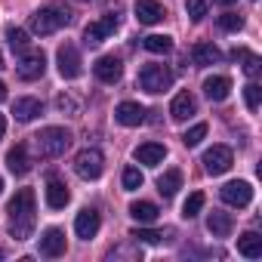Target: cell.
Masks as SVG:
<instances>
[{
    "instance_id": "6da1fadb",
    "label": "cell",
    "mask_w": 262,
    "mask_h": 262,
    "mask_svg": "<svg viewBox=\"0 0 262 262\" xmlns=\"http://www.w3.org/2000/svg\"><path fill=\"white\" fill-rule=\"evenodd\" d=\"M7 213H10V234H13L16 241H28L31 231H34V222H37V216H34V213H37V207H34V191H31V188H19L16 198L10 201Z\"/></svg>"
},
{
    "instance_id": "7a4b0ae2",
    "label": "cell",
    "mask_w": 262,
    "mask_h": 262,
    "mask_svg": "<svg viewBox=\"0 0 262 262\" xmlns=\"http://www.w3.org/2000/svg\"><path fill=\"white\" fill-rule=\"evenodd\" d=\"M71 22V10L68 7H62V4H50V7H43V10H37L34 16H31V31L34 34H40V37H47V34H56L59 28H65Z\"/></svg>"
},
{
    "instance_id": "3957f363",
    "label": "cell",
    "mask_w": 262,
    "mask_h": 262,
    "mask_svg": "<svg viewBox=\"0 0 262 262\" xmlns=\"http://www.w3.org/2000/svg\"><path fill=\"white\" fill-rule=\"evenodd\" d=\"M34 145H37V155L40 158H59L68 151L71 145V133L65 126H43L40 133L34 136Z\"/></svg>"
},
{
    "instance_id": "277c9868",
    "label": "cell",
    "mask_w": 262,
    "mask_h": 262,
    "mask_svg": "<svg viewBox=\"0 0 262 262\" xmlns=\"http://www.w3.org/2000/svg\"><path fill=\"white\" fill-rule=\"evenodd\" d=\"M170 83H173V71L167 68V65H145L142 71H139V86L145 90V93H164V90H170Z\"/></svg>"
},
{
    "instance_id": "5b68a950",
    "label": "cell",
    "mask_w": 262,
    "mask_h": 262,
    "mask_svg": "<svg viewBox=\"0 0 262 262\" xmlns=\"http://www.w3.org/2000/svg\"><path fill=\"white\" fill-rule=\"evenodd\" d=\"M47 71V56L40 50H22V59L16 65L19 80H40Z\"/></svg>"
},
{
    "instance_id": "8992f818",
    "label": "cell",
    "mask_w": 262,
    "mask_h": 262,
    "mask_svg": "<svg viewBox=\"0 0 262 262\" xmlns=\"http://www.w3.org/2000/svg\"><path fill=\"white\" fill-rule=\"evenodd\" d=\"M74 170H77L80 179H99L102 170H105V155L99 148H83L74 158Z\"/></svg>"
},
{
    "instance_id": "52a82bcc",
    "label": "cell",
    "mask_w": 262,
    "mask_h": 262,
    "mask_svg": "<svg viewBox=\"0 0 262 262\" xmlns=\"http://www.w3.org/2000/svg\"><path fill=\"white\" fill-rule=\"evenodd\" d=\"M231 164H234V155H231L228 145H213V148L204 151V170H207L210 176H222V173H228Z\"/></svg>"
},
{
    "instance_id": "ba28073f",
    "label": "cell",
    "mask_w": 262,
    "mask_h": 262,
    "mask_svg": "<svg viewBox=\"0 0 262 262\" xmlns=\"http://www.w3.org/2000/svg\"><path fill=\"white\" fill-rule=\"evenodd\" d=\"M56 62H59V74L65 77V80H74V77H80V53H77V47L74 43H65V47H59V53H56Z\"/></svg>"
},
{
    "instance_id": "9c48e42d",
    "label": "cell",
    "mask_w": 262,
    "mask_h": 262,
    "mask_svg": "<svg viewBox=\"0 0 262 262\" xmlns=\"http://www.w3.org/2000/svg\"><path fill=\"white\" fill-rule=\"evenodd\" d=\"M114 31H117V16H114V13H108L105 19L90 22V25L83 28V43H86V47H96V43H102L105 37H111Z\"/></svg>"
},
{
    "instance_id": "30bf717a",
    "label": "cell",
    "mask_w": 262,
    "mask_h": 262,
    "mask_svg": "<svg viewBox=\"0 0 262 262\" xmlns=\"http://www.w3.org/2000/svg\"><path fill=\"white\" fill-rule=\"evenodd\" d=\"M219 198L228 204V207H250V201H253V188H250V182H244V179H237V182H228V185H222L219 188Z\"/></svg>"
},
{
    "instance_id": "8fae6325",
    "label": "cell",
    "mask_w": 262,
    "mask_h": 262,
    "mask_svg": "<svg viewBox=\"0 0 262 262\" xmlns=\"http://www.w3.org/2000/svg\"><path fill=\"white\" fill-rule=\"evenodd\" d=\"M93 74L102 80V83H117L123 77V65L117 56H102L96 65H93Z\"/></svg>"
},
{
    "instance_id": "7c38bea8",
    "label": "cell",
    "mask_w": 262,
    "mask_h": 262,
    "mask_svg": "<svg viewBox=\"0 0 262 262\" xmlns=\"http://www.w3.org/2000/svg\"><path fill=\"white\" fill-rule=\"evenodd\" d=\"M99 225H102V219H99V213H96L93 207L80 210L77 219H74V231H77V237H83V241L96 237V234H99Z\"/></svg>"
},
{
    "instance_id": "4fadbf2b",
    "label": "cell",
    "mask_w": 262,
    "mask_h": 262,
    "mask_svg": "<svg viewBox=\"0 0 262 262\" xmlns=\"http://www.w3.org/2000/svg\"><path fill=\"white\" fill-rule=\"evenodd\" d=\"M68 201H71L68 185H65L59 176H50V179H47V207H50V210H62Z\"/></svg>"
},
{
    "instance_id": "5bb4252c",
    "label": "cell",
    "mask_w": 262,
    "mask_h": 262,
    "mask_svg": "<svg viewBox=\"0 0 262 262\" xmlns=\"http://www.w3.org/2000/svg\"><path fill=\"white\" fill-rule=\"evenodd\" d=\"M114 117H117V123H123V126H139V123H145V108H142L139 102H120V105L114 108Z\"/></svg>"
},
{
    "instance_id": "9a60e30c",
    "label": "cell",
    "mask_w": 262,
    "mask_h": 262,
    "mask_svg": "<svg viewBox=\"0 0 262 262\" xmlns=\"http://www.w3.org/2000/svg\"><path fill=\"white\" fill-rule=\"evenodd\" d=\"M62 253H65V234H62L59 228H47V231L40 234V256L56 259V256H62Z\"/></svg>"
},
{
    "instance_id": "2e32d148",
    "label": "cell",
    "mask_w": 262,
    "mask_h": 262,
    "mask_svg": "<svg viewBox=\"0 0 262 262\" xmlns=\"http://www.w3.org/2000/svg\"><path fill=\"white\" fill-rule=\"evenodd\" d=\"M228 93H231V80H228L225 74H213V77L204 80V96H207L210 102H225Z\"/></svg>"
},
{
    "instance_id": "e0dca14e",
    "label": "cell",
    "mask_w": 262,
    "mask_h": 262,
    "mask_svg": "<svg viewBox=\"0 0 262 262\" xmlns=\"http://www.w3.org/2000/svg\"><path fill=\"white\" fill-rule=\"evenodd\" d=\"M164 16L167 13H164V7L158 4V0H136V19L142 25H158Z\"/></svg>"
},
{
    "instance_id": "ac0fdd59",
    "label": "cell",
    "mask_w": 262,
    "mask_h": 262,
    "mask_svg": "<svg viewBox=\"0 0 262 262\" xmlns=\"http://www.w3.org/2000/svg\"><path fill=\"white\" fill-rule=\"evenodd\" d=\"M219 59H222V53H219V47L210 43V40H201V43L191 47V62L201 65V68H204V65H216Z\"/></svg>"
},
{
    "instance_id": "d6986e66",
    "label": "cell",
    "mask_w": 262,
    "mask_h": 262,
    "mask_svg": "<svg viewBox=\"0 0 262 262\" xmlns=\"http://www.w3.org/2000/svg\"><path fill=\"white\" fill-rule=\"evenodd\" d=\"M13 114H16V120L28 123V120H34L37 114H43V102H40V99H31V96L16 99V102H13Z\"/></svg>"
},
{
    "instance_id": "ffe728a7",
    "label": "cell",
    "mask_w": 262,
    "mask_h": 262,
    "mask_svg": "<svg viewBox=\"0 0 262 262\" xmlns=\"http://www.w3.org/2000/svg\"><path fill=\"white\" fill-rule=\"evenodd\" d=\"M7 167H10V173L13 176H25L28 170H31V161H28V148L19 142L16 148H10L7 151Z\"/></svg>"
},
{
    "instance_id": "44dd1931",
    "label": "cell",
    "mask_w": 262,
    "mask_h": 262,
    "mask_svg": "<svg viewBox=\"0 0 262 262\" xmlns=\"http://www.w3.org/2000/svg\"><path fill=\"white\" fill-rule=\"evenodd\" d=\"M207 228H210V234H213V237H228V234H231V228H234V219H231V213L213 210V213L207 216Z\"/></svg>"
},
{
    "instance_id": "7402d4cb",
    "label": "cell",
    "mask_w": 262,
    "mask_h": 262,
    "mask_svg": "<svg viewBox=\"0 0 262 262\" xmlns=\"http://www.w3.org/2000/svg\"><path fill=\"white\" fill-rule=\"evenodd\" d=\"M194 108H198L194 96H191V93H179V96L173 99V105H170V117L182 123V120H188V117L194 114Z\"/></svg>"
},
{
    "instance_id": "603a6c76",
    "label": "cell",
    "mask_w": 262,
    "mask_h": 262,
    "mask_svg": "<svg viewBox=\"0 0 262 262\" xmlns=\"http://www.w3.org/2000/svg\"><path fill=\"white\" fill-rule=\"evenodd\" d=\"M164 158H167V148H164L161 142H145V145L136 148V161L145 164V167H158Z\"/></svg>"
},
{
    "instance_id": "cb8c5ba5",
    "label": "cell",
    "mask_w": 262,
    "mask_h": 262,
    "mask_svg": "<svg viewBox=\"0 0 262 262\" xmlns=\"http://www.w3.org/2000/svg\"><path fill=\"white\" fill-rule=\"evenodd\" d=\"M237 253L247 256V259H259V256H262V237H259L256 231H244V234L237 237Z\"/></svg>"
},
{
    "instance_id": "d4e9b609",
    "label": "cell",
    "mask_w": 262,
    "mask_h": 262,
    "mask_svg": "<svg viewBox=\"0 0 262 262\" xmlns=\"http://www.w3.org/2000/svg\"><path fill=\"white\" fill-rule=\"evenodd\" d=\"M129 216H133L136 222H158V216H161V210L151 204V201H136V204H129Z\"/></svg>"
},
{
    "instance_id": "484cf974",
    "label": "cell",
    "mask_w": 262,
    "mask_h": 262,
    "mask_svg": "<svg viewBox=\"0 0 262 262\" xmlns=\"http://www.w3.org/2000/svg\"><path fill=\"white\" fill-rule=\"evenodd\" d=\"M231 59H234V62H244V74H247V77H256V74L262 71L259 56L250 53V50H231Z\"/></svg>"
},
{
    "instance_id": "4316f807",
    "label": "cell",
    "mask_w": 262,
    "mask_h": 262,
    "mask_svg": "<svg viewBox=\"0 0 262 262\" xmlns=\"http://www.w3.org/2000/svg\"><path fill=\"white\" fill-rule=\"evenodd\" d=\"M179 188H182V173H179V170H167V173L158 179V191H161L164 198H173Z\"/></svg>"
},
{
    "instance_id": "83f0119b",
    "label": "cell",
    "mask_w": 262,
    "mask_h": 262,
    "mask_svg": "<svg viewBox=\"0 0 262 262\" xmlns=\"http://www.w3.org/2000/svg\"><path fill=\"white\" fill-rule=\"evenodd\" d=\"M142 47H145L148 53H155V56H167V53L173 50V40H170L167 34H148V37L142 40Z\"/></svg>"
},
{
    "instance_id": "f1b7e54d",
    "label": "cell",
    "mask_w": 262,
    "mask_h": 262,
    "mask_svg": "<svg viewBox=\"0 0 262 262\" xmlns=\"http://www.w3.org/2000/svg\"><path fill=\"white\" fill-rule=\"evenodd\" d=\"M244 99H247L250 111H259V105H262V86L259 83H247L244 86Z\"/></svg>"
},
{
    "instance_id": "f546056e",
    "label": "cell",
    "mask_w": 262,
    "mask_h": 262,
    "mask_svg": "<svg viewBox=\"0 0 262 262\" xmlns=\"http://www.w3.org/2000/svg\"><path fill=\"white\" fill-rule=\"evenodd\" d=\"M204 201H207V198H204L201 191H194V194L185 201V207H182V216H185V219H194V216L204 210Z\"/></svg>"
},
{
    "instance_id": "4dcf8cb0",
    "label": "cell",
    "mask_w": 262,
    "mask_h": 262,
    "mask_svg": "<svg viewBox=\"0 0 262 262\" xmlns=\"http://www.w3.org/2000/svg\"><path fill=\"white\" fill-rule=\"evenodd\" d=\"M136 188H142V173H139V167H126L123 170V191H136Z\"/></svg>"
},
{
    "instance_id": "1f68e13d",
    "label": "cell",
    "mask_w": 262,
    "mask_h": 262,
    "mask_svg": "<svg viewBox=\"0 0 262 262\" xmlns=\"http://www.w3.org/2000/svg\"><path fill=\"white\" fill-rule=\"evenodd\" d=\"M204 136H207V123H194L188 133L182 136V142H185V148H194V145H201Z\"/></svg>"
},
{
    "instance_id": "d6a6232c",
    "label": "cell",
    "mask_w": 262,
    "mask_h": 262,
    "mask_svg": "<svg viewBox=\"0 0 262 262\" xmlns=\"http://www.w3.org/2000/svg\"><path fill=\"white\" fill-rule=\"evenodd\" d=\"M7 40H10V47L13 50H28V31H22V28H7Z\"/></svg>"
},
{
    "instance_id": "836d02e7",
    "label": "cell",
    "mask_w": 262,
    "mask_h": 262,
    "mask_svg": "<svg viewBox=\"0 0 262 262\" xmlns=\"http://www.w3.org/2000/svg\"><path fill=\"white\" fill-rule=\"evenodd\" d=\"M219 28H222V31H241V28H244V16H237V13H222V16H219Z\"/></svg>"
},
{
    "instance_id": "e575fe53",
    "label": "cell",
    "mask_w": 262,
    "mask_h": 262,
    "mask_svg": "<svg viewBox=\"0 0 262 262\" xmlns=\"http://www.w3.org/2000/svg\"><path fill=\"white\" fill-rule=\"evenodd\" d=\"M185 10H188L191 22H201V19L207 16V0H188V4H185Z\"/></svg>"
},
{
    "instance_id": "d590c367",
    "label": "cell",
    "mask_w": 262,
    "mask_h": 262,
    "mask_svg": "<svg viewBox=\"0 0 262 262\" xmlns=\"http://www.w3.org/2000/svg\"><path fill=\"white\" fill-rule=\"evenodd\" d=\"M129 237H136V241H142V244H158L164 234H161V231H148V228H133V231H129Z\"/></svg>"
},
{
    "instance_id": "8d00e7d4",
    "label": "cell",
    "mask_w": 262,
    "mask_h": 262,
    "mask_svg": "<svg viewBox=\"0 0 262 262\" xmlns=\"http://www.w3.org/2000/svg\"><path fill=\"white\" fill-rule=\"evenodd\" d=\"M56 105H59L62 111H74V108H77V105H74V99H68V96H59V99H56Z\"/></svg>"
},
{
    "instance_id": "74e56055",
    "label": "cell",
    "mask_w": 262,
    "mask_h": 262,
    "mask_svg": "<svg viewBox=\"0 0 262 262\" xmlns=\"http://www.w3.org/2000/svg\"><path fill=\"white\" fill-rule=\"evenodd\" d=\"M4 133H7V117L0 114V139H4Z\"/></svg>"
},
{
    "instance_id": "f35d334b",
    "label": "cell",
    "mask_w": 262,
    "mask_h": 262,
    "mask_svg": "<svg viewBox=\"0 0 262 262\" xmlns=\"http://www.w3.org/2000/svg\"><path fill=\"white\" fill-rule=\"evenodd\" d=\"M4 99H7V83L0 80V102H4Z\"/></svg>"
},
{
    "instance_id": "ab89813d",
    "label": "cell",
    "mask_w": 262,
    "mask_h": 262,
    "mask_svg": "<svg viewBox=\"0 0 262 262\" xmlns=\"http://www.w3.org/2000/svg\"><path fill=\"white\" fill-rule=\"evenodd\" d=\"M216 4H222V7H231V4H234V0H216Z\"/></svg>"
},
{
    "instance_id": "60d3db41",
    "label": "cell",
    "mask_w": 262,
    "mask_h": 262,
    "mask_svg": "<svg viewBox=\"0 0 262 262\" xmlns=\"http://www.w3.org/2000/svg\"><path fill=\"white\" fill-rule=\"evenodd\" d=\"M0 68H4V56H0Z\"/></svg>"
},
{
    "instance_id": "b9f144b4",
    "label": "cell",
    "mask_w": 262,
    "mask_h": 262,
    "mask_svg": "<svg viewBox=\"0 0 262 262\" xmlns=\"http://www.w3.org/2000/svg\"><path fill=\"white\" fill-rule=\"evenodd\" d=\"M0 191H4V179H0Z\"/></svg>"
},
{
    "instance_id": "7bdbcfd3",
    "label": "cell",
    "mask_w": 262,
    "mask_h": 262,
    "mask_svg": "<svg viewBox=\"0 0 262 262\" xmlns=\"http://www.w3.org/2000/svg\"><path fill=\"white\" fill-rule=\"evenodd\" d=\"M0 259H4V250H0Z\"/></svg>"
}]
</instances>
